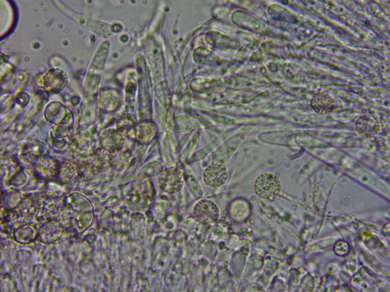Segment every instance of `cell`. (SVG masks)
<instances>
[{
    "label": "cell",
    "mask_w": 390,
    "mask_h": 292,
    "mask_svg": "<svg viewBox=\"0 0 390 292\" xmlns=\"http://www.w3.org/2000/svg\"><path fill=\"white\" fill-rule=\"evenodd\" d=\"M137 123L136 119L134 115L124 114L117 120L116 128L124 137L133 139Z\"/></svg>",
    "instance_id": "obj_11"
},
{
    "label": "cell",
    "mask_w": 390,
    "mask_h": 292,
    "mask_svg": "<svg viewBox=\"0 0 390 292\" xmlns=\"http://www.w3.org/2000/svg\"><path fill=\"white\" fill-rule=\"evenodd\" d=\"M356 129L361 135L370 137L376 134L380 129L378 119L372 115H364L356 123Z\"/></svg>",
    "instance_id": "obj_10"
},
{
    "label": "cell",
    "mask_w": 390,
    "mask_h": 292,
    "mask_svg": "<svg viewBox=\"0 0 390 292\" xmlns=\"http://www.w3.org/2000/svg\"><path fill=\"white\" fill-rule=\"evenodd\" d=\"M124 137L116 128H107L101 133L99 144L104 151L115 153L122 149L125 144Z\"/></svg>",
    "instance_id": "obj_5"
},
{
    "label": "cell",
    "mask_w": 390,
    "mask_h": 292,
    "mask_svg": "<svg viewBox=\"0 0 390 292\" xmlns=\"http://www.w3.org/2000/svg\"><path fill=\"white\" fill-rule=\"evenodd\" d=\"M163 170V166L160 162L153 161L142 168L141 173L143 177L148 178L159 175Z\"/></svg>",
    "instance_id": "obj_14"
},
{
    "label": "cell",
    "mask_w": 390,
    "mask_h": 292,
    "mask_svg": "<svg viewBox=\"0 0 390 292\" xmlns=\"http://www.w3.org/2000/svg\"><path fill=\"white\" fill-rule=\"evenodd\" d=\"M60 164L55 157L44 155L34 163V169L40 178L43 179H52L58 176Z\"/></svg>",
    "instance_id": "obj_6"
},
{
    "label": "cell",
    "mask_w": 390,
    "mask_h": 292,
    "mask_svg": "<svg viewBox=\"0 0 390 292\" xmlns=\"http://www.w3.org/2000/svg\"><path fill=\"white\" fill-rule=\"evenodd\" d=\"M160 189L169 194L179 191L183 185V178L180 171L176 167H169L163 169L158 178Z\"/></svg>",
    "instance_id": "obj_2"
},
{
    "label": "cell",
    "mask_w": 390,
    "mask_h": 292,
    "mask_svg": "<svg viewBox=\"0 0 390 292\" xmlns=\"http://www.w3.org/2000/svg\"><path fill=\"white\" fill-rule=\"evenodd\" d=\"M156 131L154 122L148 120L139 121L136 127L133 140L142 145L148 144L155 138Z\"/></svg>",
    "instance_id": "obj_8"
},
{
    "label": "cell",
    "mask_w": 390,
    "mask_h": 292,
    "mask_svg": "<svg viewBox=\"0 0 390 292\" xmlns=\"http://www.w3.org/2000/svg\"><path fill=\"white\" fill-rule=\"evenodd\" d=\"M44 116L48 122L55 125H65L72 126L74 118L71 111L58 102H53L46 107Z\"/></svg>",
    "instance_id": "obj_4"
},
{
    "label": "cell",
    "mask_w": 390,
    "mask_h": 292,
    "mask_svg": "<svg viewBox=\"0 0 390 292\" xmlns=\"http://www.w3.org/2000/svg\"><path fill=\"white\" fill-rule=\"evenodd\" d=\"M310 105L316 112L326 114L332 111L334 108V103L332 97L324 92L315 94L312 98Z\"/></svg>",
    "instance_id": "obj_9"
},
{
    "label": "cell",
    "mask_w": 390,
    "mask_h": 292,
    "mask_svg": "<svg viewBox=\"0 0 390 292\" xmlns=\"http://www.w3.org/2000/svg\"><path fill=\"white\" fill-rule=\"evenodd\" d=\"M193 214L198 222L208 225L217 221L219 216V210L214 201L204 199L197 201L195 205Z\"/></svg>",
    "instance_id": "obj_3"
},
{
    "label": "cell",
    "mask_w": 390,
    "mask_h": 292,
    "mask_svg": "<svg viewBox=\"0 0 390 292\" xmlns=\"http://www.w3.org/2000/svg\"><path fill=\"white\" fill-rule=\"evenodd\" d=\"M76 173L74 165L71 163L64 162L60 164V166L57 177L64 179H71Z\"/></svg>",
    "instance_id": "obj_16"
},
{
    "label": "cell",
    "mask_w": 390,
    "mask_h": 292,
    "mask_svg": "<svg viewBox=\"0 0 390 292\" xmlns=\"http://www.w3.org/2000/svg\"><path fill=\"white\" fill-rule=\"evenodd\" d=\"M228 178L226 167L220 163H214L208 166L203 173L205 183L209 187L217 188L225 183Z\"/></svg>",
    "instance_id": "obj_7"
},
{
    "label": "cell",
    "mask_w": 390,
    "mask_h": 292,
    "mask_svg": "<svg viewBox=\"0 0 390 292\" xmlns=\"http://www.w3.org/2000/svg\"><path fill=\"white\" fill-rule=\"evenodd\" d=\"M255 194L260 198L273 201L278 195L281 189L278 178L272 173H263L255 179L254 184Z\"/></svg>",
    "instance_id": "obj_1"
},
{
    "label": "cell",
    "mask_w": 390,
    "mask_h": 292,
    "mask_svg": "<svg viewBox=\"0 0 390 292\" xmlns=\"http://www.w3.org/2000/svg\"><path fill=\"white\" fill-rule=\"evenodd\" d=\"M72 126L60 125H56L51 131L52 141L57 146H64L70 138L72 133Z\"/></svg>",
    "instance_id": "obj_12"
},
{
    "label": "cell",
    "mask_w": 390,
    "mask_h": 292,
    "mask_svg": "<svg viewBox=\"0 0 390 292\" xmlns=\"http://www.w3.org/2000/svg\"><path fill=\"white\" fill-rule=\"evenodd\" d=\"M113 154L110 156V164L117 168L124 166L130 158V155L128 153L121 152V151Z\"/></svg>",
    "instance_id": "obj_15"
},
{
    "label": "cell",
    "mask_w": 390,
    "mask_h": 292,
    "mask_svg": "<svg viewBox=\"0 0 390 292\" xmlns=\"http://www.w3.org/2000/svg\"><path fill=\"white\" fill-rule=\"evenodd\" d=\"M44 147L41 142L33 141L27 143L23 147L22 154L27 160L34 162L43 155Z\"/></svg>",
    "instance_id": "obj_13"
}]
</instances>
